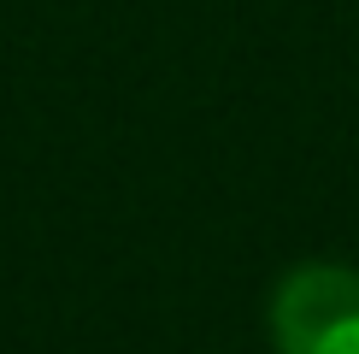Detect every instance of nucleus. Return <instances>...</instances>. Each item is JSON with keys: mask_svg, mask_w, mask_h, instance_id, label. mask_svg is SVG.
Listing matches in <instances>:
<instances>
[{"mask_svg": "<svg viewBox=\"0 0 359 354\" xmlns=\"http://www.w3.org/2000/svg\"><path fill=\"white\" fill-rule=\"evenodd\" d=\"M277 354H359V272L353 266H294L271 289Z\"/></svg>", "mask_w": 359, "mask_h": 354, "instance_id": "1", "label": "nucleus"}]
</instances>
